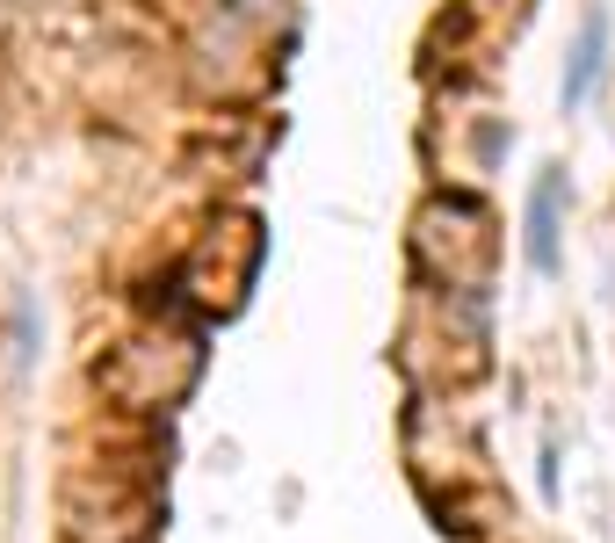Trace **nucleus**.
Returning <instances> with one entry per match:
<instances>
[{
    "label": "nucleus",
    "instance_id": "nucleus-2",
    "mask_svg": "<svg viewBox=\"0 0 615 543\" xmlns=\"http://www.w3.org/2000/svg\"><path fill=\"white\" fill-rule=\"evenodd\" d=\"M594 73H601V15H587V29H579V51H572V73H565V109L587 102Z\"/></svg>",
    "mask_w": 615,
    "mask_h": 543
},
{
    "label": "nucleus",
    "instance_id": "nucleus-1",
    "mask_svg": "<svg viewBox=\"0 0 615 543\" xmlns=\"http://www.w3.org/2000/svg\"><path fill=\"white\" fill-rule=\"evenodd\" d=\"M529 268L536 276L558 268V174H543L529 196Z\"/></svg>",
    "mask_w": 615,
    "mask_h": 543
}]
</instances>
